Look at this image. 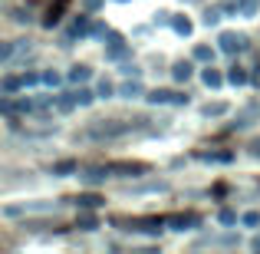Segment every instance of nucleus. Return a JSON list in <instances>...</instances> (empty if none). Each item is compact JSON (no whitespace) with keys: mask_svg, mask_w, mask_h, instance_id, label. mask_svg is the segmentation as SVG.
Segmentation results:
<instances>
[{"mask_svg":"<svg viewBox=\"0 0 260 254\" xmlns=\"http://www.w3.org/2000/svg\"><path fill=\"white\" fill-rule=\"evenodd\" d=\"M241 46H244V40L234 37V33H224V37H221V50L224 53H234V50H241Z\"/></svg>","mask_w":260,"mask_h":254,"instance_id":"nucleus-1","label":"nucleus"},{"mask_svg":"<svg viewBox=\"0 0 260 254\" xmlns=\"http://www.w3.org/2000/svg\"><path fill=\"white\" fill-rule=\"evenodd\" d=\"M63 7H66V0H56V7H50V13H46V26H53L59 20V13H63Z\"/></svg>","mask_w":260,"mask_h":254,"instance_id":"nucleus-2","label":"nucleus"},{"mask_svg":"<svg viewBox=\"0 0 260 254\" xmlns=\"http://www.w3.org/2000/svg\"><path fill=\"white\" fill-rule=\"evenodd\" d=\"M204 83H208V86H221V73H214L208 66V70H204Z\"/></svg>","mask_w":260,"mask_h":254,"instance_id":"nucleus-3","label":"nucleus"},{"mask_svg":"<svg viewBox=\"0 0 260 254\" xmlns=\"http://www.w3.org/2000/svg\"><path fill=\"white\" fill-rule=\"evenodd\" d=\"M228 79H231L234 86H237V83H247V73H244V70H237V66H234V70L228 73Z\"/></svg>","mask_w":260,"mask_h":254,"instance_id":"nucleus-4","label":"nucleus"},{"mask_svg":"<svg viewBox=\"0 0 260 254\" xmlns=\"http://www.w3.org/2000/svg\"><path fill=\"white\" fill-rule=\"evenodd\" d=\"M70 79H73V83H83V79H89V70H86V66H76V70L70 73Z\"/></svg>","mask_w":260,"mask_h":254,"instance_id":"nucleus-5","label":"nucleus"},{"mask_svg":"<svg viewBox=\"0 0 260 254\" xmlns=\"http://www.w3.org/2000/svg\"><path fill=\"white\" fill-rule=\"evenodd\" d=\"M191 76V63H178L175 66V79H188Z\"/></svg>","mask_w":260,"mask_h":254,"instance_id":"nucleus-6","label":"nucleus"},{"mask_svg":"<svg viewBox=\"0 0 260 254\" xmlns=\"http://www.w3.org/2000/svg\"><path fill=\"white\" fill-rule=\"evenodd\" d=\"M73 99H76L79 106H86V102H92V93H89V89H79V93H73Z\"/></svg>","mask_w":260,"mask_h":254,"instance_id":"nucleus-7","label":"nucleus"},{"mask_svg":"<svg viewBox=\"0 0 260 254\" xmlns=\"http://www.w3.org/2000/svg\"><path fill=\"white\" fill-rule=\"evenodd\" d=\"M79 205H83V208H99V198H95V195H83V198H79Z\"/></svg>","mask_w":260,"mask_h":254,"instance_id":"nucleus-8","label":"nucleus"},{"mask_svg":"<svg viewBox=\"0 0 260 254\" xmlns=\"http://www.w3.org/2000/svg\"><path fill=\"white\" fill-rule=\"evenodd\" d=\"M139 93H142L139 83H125V86H122V96H128V99H132V96H139Z\"/></svg>","mask_w":260,"mask_h":254,"instance_id":"nucleus-9","label":"nucleus"},{"mask_svg":"<svg viewBox=\"0 0 260 254\" xmlns=\"http://www.w3.org/2000/svg\"><path fill=\"white\" fill-rule=\"evenodd\" d=\"M148 99H152V102H168V99H172V93H165V89H158V93H152Z\"/></svg>","mask_w":260,"mask_h":254,"instance_id":"nucleus-10","label":"nucleus"},{"mask_svg":"<svg viewBox=\"0 0 260 254\" xmlns=\"http://www.w3.org/2000/svg\"><path fill=\"white\" fill-rule=\"evenodd\" d=\"M224 109H228L224 102H217V106H204V116H221Z\"/></svg>","mask_w":260,"mask_h":254,"instance_id":"nucleus-11","label":"nucleus"},{"mask_svg":"<svg viewBox=\"0 0 260 254\" xmlns=\"http://www.w3.org/2000/svg\"><path fill=\"white\" fill-rule=\"evenodd\" d=\"M83 178H86L89 185H95V182H102V172H99V168H92V172H86Z\"/></svg>","mask_w":260,"mask_h":254,"instance_id":"nucleus-12","label":"nucleus"},{"mask_svg":"<svg viewBox=\"0 0 260 254\" xmlns=\"http://www.w3.org/2000/svg\"><path fill=\"white\" fill-rule=\"evenodd\" d=\"M99 96H106V99L112 96V83H109V79H102V83H99Z\"/></svg>","mask_w":260,"mask_h":254,"instance_id":"nucleus-13","label":"nucleus"},{"mask_svg":"<svg viewBox=\"0 0 260 254\" xmlns=\"http://www.w3.org/2000/svg\"><path fill=\"white\" fill-rule=\"evenodd\" d=\"M194 57H198V60H211V57H214V53H211L208 46H198V50H194Z\"/></svg>","mask_w":260,"mask_h":254,"instance_id":"nucleus-14","label":"nucleus"},{"mask_svg":"<svg viewBox=\"0 0 260 254\" xmlns=\"http://www.w3.org/2000/svg\"><path fill=\"white\" fill-rule=\"evenodd\" d=\"M79 224H83V228H95V218L92 215H79Z\"/></svg>","mask_w":260,"mask_h":254,"instance_id":"nucleus-15","label":"nucleus"},{"mask_svg":"<svg viewBox=\"0 0 260 254\" xmlns=\"http://www.w3.org/2000/svg\"><path fill=\"white\" fill-rule=\"evenodd\" d=\"M221 221H224V224H234L237 215H234V211H221Z\"/></svg>","mask_w":260,"mask_h":254,"instance_id":"nucleus-16","label":"nucleus"},{"mask_svg":"<svg viewBox=\"0 0 260 254\" xmlns=\"http://www.w3.org/2000/svg\"><path fill=\"white\" fill-rule=\"evenodd\" d=\"M244 224H260V215H257V211H250V215H244Z\"/></svg>","mask_w":260,"mask_h":254,"instance_id":"nucleus-17","label":"nucleus"},{"mask_svg":"<svg viewBox=\"0 0 260 254\" xmlns=\"http://www.w3.org/2000/svg\"><path fill=\"white\" fill-rule=\"evenodd\" d=\"M175 26H178V33H191V23H188V20H178Z\"/></svg>","mask_w":260,"mask_h":254,"instance_id":"nucleus-18","label":"nucleus"},{"mask_svg":"<svg viewBox=\"0 0 260 254\" xmlns=\"http://www.w3.org/2000/svg\"><path fill=\"white\" fill-rule=\"evenodd\" d=\"M76 165H73V162H63V165H56V175H63V172H73Z\"/></svg>","mask_w":260,"mask_h":254,"instance_id":"nucleus-19","label":"nucleus"},{"mask_svg":"<svg viewBox=\"0 0 260 254\" xmlns=\"http://www.w3.org/2000/svg\"><path fill=\"white\" fill-rule=\"evenodd\" d=\"M86 7H99V0H86Z\"/></svg>","mask_w":260,"mask_h":254,"instance_id":"nucleus-20","label":"nucleus"},{"mask_svg":"<svg viewBox=\"0 0 260 254\" xmlns=\"http://www.w3.org/2000/svg\"><path fill=\"white\" fill-rule=\"evenodd\" d=\"M254 152H257V155H260V139H257V142H254Z\"/></svg>","mask_w":260,"mask_h":254,"instance_id":"nucleus-21","label":"nucleus"}]
</instances>
